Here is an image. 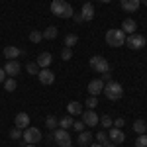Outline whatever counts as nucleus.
I'll list each match as a JSON object with an SVG mask.
<instances>
[{
	"label": "nucleus",
	"instance_id": "3",
	"mask_svg": "<svg viewBox=\"0 0 147 147\" xmlns=\"http://www.w3.org/2000/svg\"><path fill=\"white\" fill-rule=\"evenodd\" d=\"M106 43L110 47H120L125 43V34L122 30H108L106 32Z\"/></svg>",
	"mask_w": 147,
	"mask_h": 147
},
{
	"label": "nucleus",
	"instance_id": "9",
	"mask_svg": "<svg viewBox=\"0 0 147 147\" xmlns=\"http://www.w3.org/2000/svg\"><path fill=\"white\" fill-rule=\"evenodd\" d=\"M37 79H39L41 84L49 86V84H53V80H55V73H53V71H49V69H39Z\"/></svg>",
	"mask_w": 147,
	"mask_h": 147
},
{
	"label": "nucleus",
	"instance_id": "1",
	"mask_svg": "<svg viewBox=\"0 0 147 147\" xmlns=\"http://www.w3.org/2000/svg\"><path fill=\"white\" fill-rule=\"evenodd\" d=\"M51 12L55 14L57 18H63V20L73 18V14H75L73 6H71L69 2H65V0H53V2H51Z\"/></svg>",
	"mask_w": 147,
	"mask_h": 147
},
{
	"label": "nucleus",
	"instance_id": "41",
	"mask_svg": "<svg viewBox=\"0 0 147 147\" xmlns=\"http://www.w3.org/2000/svg\"><path fill=\"white\" fill-rule=\"evenodd\" d=\"M88 147H102V145H100V143H90Z\"/></svg>",
	"mask_w": 147,
	"mask_h": 147
},
{
	"label": "nucleus",
	"instance_id": "13",
	"mask_svg": "<svg viewBox=\"0 0 147 147\" xmlns=\"http://www.w3.org/2000/svg\"><path fill=\"white\" fill-rule=\"evenodd\" d=\"M14 125H16L18 129H26V127L30 125V116H28L26 112L16 114V118H14Z\"/></svg>",
	"mask_w": 147,
	"mask_h": 147
},
{
	"label": "nucleus",
	"instance_id": "25",
	"mask_svg": "<svg viewBox=\"0 0 147 147\" xmlns=\"http://www.w3.org/2000/svg\"><path fill=\"white\" fill-rule=\"evenodd\" d=\"M73 118L71 116H65V118H61L59 120V127H63V129H69V127H73Z\"/></svg>",
	"mask_w": 147,
	"mask_h": 147
},
{
	"label": "nucleus",
	"instance_id": "5",
	"mask_svg": "<svg viewBox=\"0 0 147 147\" xmlns=\"http://www.w3.org/2000/svg\"><path fill=\"white\" fill-rule=\"evenodd\" d=\"M53 143H57L59 147H71L73 139H71V136H69L67 129L59 127V129H55V131H53Z\"/></svg>",
	"mask_w": 147,
	"mask_h": 147
},
{
	"label": "nucleus",
	"instance_id": "29",
	"mask_svg": "<svg viewBox=\"0 0 147 147\" xmlns=\"http://www.w3.org/2000/svg\"><path fill=\"white\" fill-rule=\"evenodd\" d=\"M22 136H24V131H22V129H18L16 125L10 129V137L14 139V141H20V139H22Z\"/></svg>",
	"mask_w": 147,
	"mask_h": 147
},
{
	"label": "nucleus",
	"instance_id": "32",
	"mask_svg": "<svg viewBox=\"0 0 147 147\" xmlns=\"http://www.w3.org/2000/svg\"><path fill=\"white\" fill-rule=\"evenodd\" d=\"M96 106H98V98H96V96H88V98H86V108H88V110H94Z\"/></svg>",
	"mask_w": 147,
	"mask_h": 147
},
{
	"label": "nucleus",
	"instance_id": "40",
	"mask_svg": "<svg viewBox=\"0 0 147 147\" xmlns=\"http://www.w3.org/2000/svg\"><path fill=\"white\" fill-rule=\"evenodd\" d=\"M24 147H37V145H35V143H26Z\"/></svg>",
	"mask_w": 147,
	"mask_h": 147
},
{
	"label": "nucleus",
	"instance_id": "19",
	"mask_svg": "<svg viewBox=\"0 0 147 147\" xmlns=\"http://www.w3.org/2000/svg\"><path fill=\"white\" fill-rule=\"evenodd\" d=\"M92 139H94V137H92L90 131H86V129H84V131H79V145H82V147L90 145Z\"/></svg>",
	"mask_w": 147,
	"mask_h": 147
},
{
	"label": "nucleus",
	"instance_id": "26",
	"mask_svg": "<svg viewBox=\"0 0 147 147\" xmlns=\"http://www.w3.org/2000/svg\"><path fill=\"white\" fill-rule=\"evenodd\" d=\"M41 39H43V34H41V32H37V30H32V32H30V41H32V43H39Z\"/></svg>",
	"mask_w": 147,
	"mask_h": 147
},
{
	"label": "nucleus",
	"instance_id": "30",
	"mask_svg": "<svg viewBox=\"0 0 147 147\" xmlns=\"http://www.w3.org/2000/svg\"><path fill=\"white\" fill-rule=\"evenodd\" d=\"M112 124H114V120L110 118V116H102V118H100V125L104 127V129H108V127H112Z\"/></svg>",
	"mask_w": 147,
	"mask_h": 147
},
{
	"label": "nucleus",
	"instance_id": "36",
	"mask_svg": "<svg viewBox=\"0 0 147 147\" xmlns=\"http://www.w3.org/2000/svg\"><path fill=\"white\" fill-rule=\"evenodd\" d=\"M73 127L77 131H84V122H73Z\"/></svg>",
	"mask_w": 147,
	"mask_h": 147
},
{
	"label": "nucleus",
	"instance_id": "4",
	"mask_svg": "<svg viewBox=\"0 0 147 147\" xmlns=\"http://www.w3.org/2000/svg\"><path fill=\"white\" fill-rule=\"evenodd\" d=\"M22 139H24V143H35V145H37V143L43 139V136H41V131H39L37 127H32V125H28V127L24 129Z\"/></svg>",
	"mask_w": 147,
	"mask_h": 147
},
{
	"label": "nucleus",
	"instance_id": "27",
	"mask_svg": "<svg viewBox=\"0 0 147 147\" xmlns=\"http://www.w3.org/2000/svg\"><path fill=\"white\" fill-rule=\"evenodd\" d=\"M45 125H47V129H55L57 125H59V120H57L55 116H47L45 118Z\"/></svg>",
	"mask_w": 147,
	"mask_h": 147
},
{
	"label": "nucleus",
	"instance_id": "24",
	"mask_svg": "<svg viewBox=\"0 0 147 147\" xmlns=\"http://www.w3.org/2000/svg\"><path fill=\"white\" fill-rule=\"evenodd\" d=\"M96 143H100L102 147L108 145V143H110V137H108V134H106V131H98V134H96Z\"/></svg>",
	"mask_w": 147,
	"mask_h": 147
},
{
	"label": "nucleus",
	"instance_id": "42",
	"mask_svg": "<svg viewBox=\"0 0 147 147\" xmlns=\"http://www.w3.org/2000/svg\"><path fill=\"white\" fill-rule=\"evenodd\" d=\"M104 147H118V145H114V143H108V145H104Z\"/></svg>",
	"mask_w": 147,
	"mask_h": 147
},
{
	"label": "nucleus",
	"instance_id": "18",
	"mask_svg": "<svg viewBox=\"0 0 147 147\" xmlns=\"http://www.w3.org/2000/svg\"><path fill=\"white\" fill-rule=\"evenodd\" d=\"M20 55H22V49H18L16 45H8V47H4V57H6L8 61H12V59H18Z\"/></svg>",
	"mask_w": 147,
	"mask_h": 147
},
{
	"label": "nucleus",
	"instance_id": "16",
	"mask_svg": "<svg viewBox=\"0 0 147 147\" xmlns=\"http://www.w3.org/2000/svg\"><path fill=\"white\" fill-rule=\"evenodd\" d=\"M120 4H122V8H124L125 12H137L139 6H141L139 0H120Z\"/></svg>",
	"mask_w": 147,
	"mask_h": 147
},
{
	"label": "nucleus",
	"instance_id": "28",
	"mask_svg": "<svg viewBox=\"0 0 147 147\" xmlns=\"http://www.w3.org/2000/svg\"><path fill=\"white\" fill-rule=\"evenodd\" d=\"M4 88H6L8 92L16 90V79H14V77H8V79L4 80Z\"/></svg>",
	"mask_w": 147,
	"mask_h": 147
},
{
	"label": "nucleus",
	"instance_id": "43",
	"mask_svg": "<svg viewBox=\"0 0 147 147\" xmlns=\"http://www.w3.org/2000/svg\"><path fill=\"white\" fill-rule=\"evenodd\" d=\"M98 2H104V4H106V2H112V0H98Z\"/></svg>",
	"mask_w": 147,
	"mask_h": 147
},
{
	"label": "nucleus",
	"instance_id": "6",
	"mask_svg": "<svg viewBox=\"0 0 147 147\" xmlns=\"http://www.w3.org/2000/svg\"><path fill=\"white\" fill-rule=\"evenodd\" d=\"M88 65H90V69H94L96 73H108L110 71V63L104 59V57H100V55H94V57H90V61H88Z\"/></svg>",
	"mask_w": 147,
	"mask_h": 147
},
{
	"label": "nucleus",
	"instance_id": "37",
	"mask_svg": "<svg viewBox=\"0 0 147 147\" xmlns=\"http://www.w3.org/2000/svg\"><path fill=\"white\" fill-rule=\"evenodd\" d=\"M102 82H104V84H106V82H110V80H112V75H110V71H108V73H102Z\"/></svg>",
	"mask_w": 147,
	"mask_h": 147
},
{
	"label": "nucleus",
	"instance_id": "12",
	"mask_svg": "<svg viewBox=\"0 0 147 147\" xmlns=\"http://www.w3.org/2000/svg\"><path fill=\"white\" fill-rule=\"evenodd\" d=\"M108 137H110V141H112L114 145H120V143H124V141H125L124 131H122V129H118V127H110Z\"/></svg>",
	"mask_w": 147,
	"mask_h": 147
},
{
	"label": "nucleus",
	"instance_id": "17",
	"mask_svg": "<svg viewBox=\"0 0 147 147\" xmlns=\"http://www.w3.org/2000/svg\"><path fill=\"white\" fill-rule=\"evenodd\" d=\"M136 30H137V24H136V20L127 18V20H124V22H122V32H124V34L131 35V34H136Z\"/></svg>",
	"mask_w": 147,
	"mask_h": 147
},
{
	"label": "nucleus",
	"instance_id": "45",
	"mask_svg": "<svg viewBox=\"0 0 147 147\" xmlns=\"http://www.w3.org/2000/svg\"><path fill=\"white\" fill-rule=\"evenodd\" d=\"M145 136H147V129H145Z\"/></svg>",
	"mask_w": 147,
	"mask_h": 147
},
{
	"label": "nucleus",
	"instance_id": "31",
	"mask_svg": "<svg viewBox=\"0 0 147 147\" xmlns=\"http://www.w3.org/2000/svg\"><path fill=\"white\" fill-rule=\"evenodd\" d=\"M26 69H28V73H30V75H35V77H37V73H39V67H37V63H32V61L26 65Z\"/></svg>",
	"mask_w": 147,
	"mask_h": 147
},
{
	"label": "nucleus",
	"instance_id": "23",
	"mask_svg": "<svg viewBox=\"0 0 147 147\" xmlns=\"http://www.w3.org/2000/svg\"><path fill=\"white\" fill-rule=\"evenodd\" d=\"M79 43V35H75V34H69V35H65V47H73Z\"/></svg>",
	"mask_w": 147,
	"mask_h": 147
},
{
	"label": "nucleus",
	"instance_id": "38",
	"mask_svg": "<svg viewBox=\"0 0 147 147\" xmlns=\"http://www.w3.org/2000/svg\"><path fill=\"white\" fill-rule=\"evenodd\" d=\"M73 20H75V22H77V24L84 22V18H82V16H80V12H79V14H73Z\"/></svg>",
	"mask_w": 147,
	"mask_h": 147
},
{
	"label": "nucleus",
	"instance_id": "11",
	"mask_svg": "<svg viewBox=\"0 0 147 147\" xmlns=\"http://www.w3.org/2000/svg\"><path fill=\"white\" fill-rule=\"evenodd\" d=\"M86 90L90 92V96H98V94H102V90H104V82H102L100 79H92L90 82H88V88Z\"/></svg>",
	"mask_w": 147,
	"mask_h": 147
},
{
	"label": "nucleus",
	"instance_id": "14",
	"mask_svg": "<svg viewBox=\"0 0 147 147\" xmlns=\"http://www.w3.org/2000/svg\"><path fill=\"white\" fill-rule=\"evenodd\" d=\"M51 61H53L51 53L45 51V53H39V57H37V61H35V63H37V67H39V69H49Z\"/></svg>",
	"mask_w": 147,
	"mask_h": 147
},
{
	"label": "nucleus",
	"instance_id": "21",
	"mask_svg": "<svg viewBox=\"0 0 147 147\" xmlns=\"http://www.w3.org/2000/svg\"><path fill=\"white\" fill-rule=\"evenodd\" d=\"M41 34H43V39H55L57 34H59V30H57L55 26H47Z\"/></svg>",
	"mask_w": 147,
	"mask_h": 147
},
{
	"label": "nucleus",
	"instance_id": "44",
	"mask_svg": "<svg viewBox=\"0 0 147 147\" xmlns=\"http://www.w3.org/2000/svg\"><path fill=\"white\" fill-rule=\"evenodd\" d=\"M139 2H141V4H145V6H147V0H139Z\"/></svg>",
	"mask_w": 147,
	"mask_h": 147
},
{
	"label": "nucleus",
	"instance_id": "20",
	"mask_svg": "<svg viewBox=\"0 0 147 147\" xmlns=\"http://www.w3.org/2000/svg\"><path fill=\"white\" fill-rule=\"evenodd\" d=\"M67 110L71 116H80L82 114V106H80L79 102H69L67 104Z\"/></svg>",
	"mask_w": 147,
	"mask_h": 147
},
{
	"label": "nucleus",
	"instance_id": "8",
	"mask_svg": "<svg viewBox=\"0 0 147 147\" xmlns=\"http://www.w3.org/2000/svg\"><path fill=\"white\" fill-rule=\"evenodd\" d=\"M80 116H82V122H84V125H90V127H94V125L100 124V116L94 112V110H84Z\"/></svg>",
	"mask_w": 147,
	"mask_h": 147
},
{
	"label": "nucleus",
	"instance_id": "35",
	"mask_svg": "<svg viewBox=\"0 0 147 147\" xmlns=\"http://www.w3.org/2000/svg\"><path fill=\"white\" fill-rule=\"evenodd\" d=\"M114 127H118V129H122V127H124V125H125V120H124V118H118V120H114Z\"/></svg>",
	"mask_w": 147,
	"mask_h": 147
},
{
	"label": "nucleus",
	"instance_id": "39",
	"mask_svg": "<svg viewBox=\"0 0 147 147\" xmlns=\"http://www.w3.org/2000/svg\"><path fill=\"white\" fill-rule=\"evenodd\" d=\"M6 79H8V77H6V73H4V69H0V82H4Z\"/></svg>",
	"mask_w": 147,
	"mask_h": 147
},
{
	"label": "nucleus",
	"instance_id": "10",
	"mask_svg": "<svg viewBox=\"0 0 147 147\" xmlns=\"http://www.w3.org/2000/svg\"><path fill=\"white\" fill-rule=\"evenodd\" d=\"M20 69H22V65H20L16 59H12V61H8V63L4 65V73H6V77H14V79H16V75L20 73Z\"/></svg>",
	"mask_w": 147,
	"mask_h": 147
},
{
	"label": "nucleus",
	"instance_id": "22",
	"mask_svg": "<svg viewBox=\"0 0 147 147\" xmlns=\"http://www.w3.org/2000/svg\"><path fill=\"white\" fill-rule=\"evenodd\" d=\"M145 129H147V124H145V120H136V122H134V131H136L137 136H141V134H145Z\"/></svg>",
	"mask_w": 147,
	"mask_h": 147
},
{
	"label": "nucleus",
	"instance_id": "7",
	"mask_svg": "<svg viewBox=\"0 0 147 147\" xmlns=\"http://www.w3.org/2000/svg\"><path fill=\"white\" fill-rule=\"evenodd\" d=\"M125 45L129 47V49H143L147 45V39L141 34H131L125 37Z\"/></svg>",
	"mask_w": 147,
	"mask_h": 147
},
{
	"label": "nucleus",
	"instance_id": "33",
	"mask_svg": "<svg viewBox=\"0 0 147 147\" xmlns=\"http://www.w3.org/2000/svg\"><path fill=\"white\" fill-rule=\"evenodd\" d=\"M71 57H73V51H71V47H63V49H61V59H63V61H69Z\"/></svg>",
	"mask_w": 147,
	"mask_h": 147
},
{
	"label": "nucleus",
	"instance_id": "2",
	"mask_svg": "<svg viewBox=\"0 0 147 147\" xmlns=\"http://www.w3.org/2000/svg\"><path fill=\"white\" fill-rule=\"evenodd\" d=\"M104 96L108 98V100H120L122 96H124V88H122V84L120 82H114V80H110V82H106L104 84Z\"/></svg>",
	"mask_w": 147,
	"mask_h": 147
},
{
	"label": "nucleus",
	"instance_id": "15",
	"mask_svg": "<svg viewBox=\"0 0 147 147\" xmlns=\"http://www.w3.org/2000/svg\"><path fill=\"white\" fill-rule=\"evenodd\" d=\"M80 16L84 18V22H90V20H94V6H92L90 2H84V4H82Z\"/></svg>",
	"mask_w": 147,
	"mask_h": 147
},
{
	"label": "nucleus",
	"instance_id": "34",
	"mask_svg": "<svg viewBox=\"0 0 147 147\" xmlns=\"http://www.w3.org/2000/svg\"><path fill=\"white\" fill-rule=\"evenodd\" d=\"M136 147H147V136H145V134L137 136V139H136Z\"/></svg>",
	"mask_w": 147,
	"mask_h": 147
}]
</instances>
